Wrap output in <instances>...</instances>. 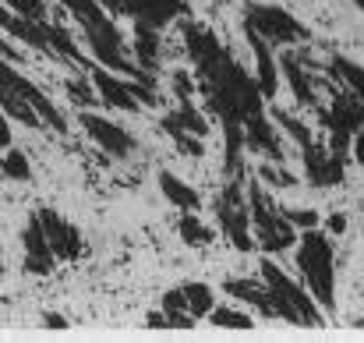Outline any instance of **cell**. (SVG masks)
Masks as SVG:
<instances>
[{
	"instance_id": "obj_12",
	"label": "cell",
	"mask_w": 364,
	"mask_h": 343,
	"mask_svg": "<svg viewBox=\"0 0 364 343\" xmlns=\"http://www.w3.org/2000/svg\"><path fill=\"white\" fill-rule=\"evenodd\" d=\"M78 124H82V131H85L103 152H110L114 159H127V156L134 152V138H131V131H124L121 124H114L110 117H100V114L82 110V114H78Z\"/></svg>"
},
{
	"instance_id": "obj_7",
	"label": "cell",
	"mask_w": 364,
	"mask_h": 343,
	"mask_svg": "<svg viewBox=\"0 0 364 343\" xmlns=\"http://www.w3.org/2000/svg\"><path fill=\"white\" fill-rule=\"evenodd\" d=\"M241 28L262 36L269 46H297V43H308L311 32L283 7L276 4H247L241 11Z\"/></svg>"
},
{
	"instance_id": "obj_25",
	"label": "cell",
	"mask_w": 364,
	"mask_h": 343,
	"mask_svg": "<svg viewBox=\"0 0 364 343\" xmlns=\"http://www.w3.org/2000/svg\"><path fill=\"white\" fill-rule=\"evenodd\" d=\"M163 131H170V138L177 142V149L184 152V156H202L205 152V145H202V138L198 134H191V131H184V127H177V124H159Z\"/></svg>"
},
{
	"instance_id": "obj_29",
	"label": "cell",
	"mask_w": 364,
	"mask_h": 343,
	"mask_svg": "<svg viewBox=\"0 0 364 343\" xmlns=\"http://www.w3.org/2000/svg\"><path fill=\"white\" fill-rule=\"evenodd\" d=\"M258 177H262V181H272L276 188H294V174H287V170H279V167H262Z\"/></svg>"
},
{
	"instance_id": "obj_35",
	"label": "cell",
	"mask_w": 364,
	"mask_h": 343,
	"mask_svg": "<svg viewBox=\"0 0 364 343\" xmlns=\"http://www.w3.org/2000/svg\"><path fill=\"white\" fill-rule=\"evenodd\" d=\"M329 230L333 233H343L347 230V216H329Z\"/></svg>"
},
{
	"instance_id": "obj_23",
	"label": "cell",
	"mask_w": 364,
	"mask_h": 343,
	"mask_svg": "<svg viewBox=\"0 0 364 343\" xmlns=\"http://www.w3.org/2000/svg\"><path fill=\"white\" fill-rule=\"evenodd\" d=\"M177 230H181V241L191 244V248H205V244H213V237H216V233L205 227L195 213H184L181 223H177Z\"/></svg>"
},
{
	"instance_id": "obj_30",
	"label": "cell",
	"mask_w": 364,
	"mask_h": 343,
	"mask_svg": "<svg viewBox=\"0 0 364 343\" xmlns=\"http://www.w3.org/2000/svg\"><path fill=\"white\" fill-rule=\"evenodd\" d=\"M68 93H71V100H75L78 107H92V103H100V96H96L92 89H85L82 82H68Z\"/></svg>"
},
{
	"instance_id": "obj_17",
	"label": "cell",
	"mask_w": 364,
	"mask_h": 343,
	"mask_svg": "<svg viewBox=\"0 0 364 343\" xmlns=\"http://www.w3.org/2000/svg\"><path fill=\"white\" fill-rule=\"evenodd\" d=\"M244 39H247L251 53H255V82H258L262 96L272 100V96L279 93V64H276V57H272V46H269L262 36L247 32V28H244Z\"/></svg>"
},
{
	"instance_id": "obj_9",
	"label": "cell",
	"mask_w": 364,
	"mask_h": 343,
	"mask_svg": "<svg viewBox=\"0 0 364 343\" xmlns=\"http://www.w3.org/2000/svg\"><path fill=\"white\" fill-rule=\"evenodd\" d=\"M216 220H220V230L227 233V241L237 251H251L255 248L251 213H247V199H244V191H241V177H230V184L220 191V199H216Z\"/></svg>"
},
{
	"instance_id": "obj_16",
	"label": "cell",
	"mask_w": 364,
	"mask_h": 343,
	"mask_svg": "<svg viewBox=\"0 0 364 343\" xmlns=\"http://www.w3.org/2000/svg\"><path fill=\"white\" fill-rule=\"evenodd\" d=\"M0 32H7L11 39L32 46V50H43L50 53V39H46V21H32L18 11H11L4 0H0Z\"/></svg>"
},
{
	"instance_id": "obj_3",
	"label": "cell",
	"mask_w": 364,
	"mask_h": 343,
	"mask_svg": "<svg viewBox=\"0 0 364 343\" xmlns=\"http://www.w3.org/2000/svg\"><path fill=\"white\" fill-rule=\"evenodd\" d=\"M0 110L11 120H21L25 127L46 124V127H53L60 134L68 131V120L53 107V100L43 89H36L25 75H18L14 64L4 60V57H0Z\"/></svg>"
},
{
	"instance_id": "obj_15",
	"label": "cell",
	"mask_w": 364,
	"mask_h": 343,
	"mask_svg": "<svg viewBox=\"0 0 364 343\" xmlns=\"http://www.w3.org/2000/svg\"><path fill=\"white\" fill-rule=\"evenodd\" d=\"M21 244H25V273H32V276H46V273H53L57 255H53V248H50V241H46L43 223H39L36 213L28 216V223H25V230H21Z\"/></svg>"
},
{
	"instance_id": "obj_28",
	"label": "cell",
	"mask_w": 364,
	"mask_h": 343,
	"mask_svg": "<svg viewBox=\"0 0 364 343\" xmlns=\"http://www.w3.org/2000/svg\"><path fill=\"white\" fill-rule=\"evenodd\" d=\"M294 227H318V213L315 209H279Z\"/></svg>"
},
{
	"instance_id": "obj_32",
	"label": "cell",
	"mask_w": 364,
	"mask_h": 343,
	"mask_svg": "<svg viewBox=\"0 0 364 343\" xmlns=\"http://www.w3.org/2000/svg\"><path fill=\"white\" fill-rule=\"evenodd\" d=\"M0 57H4V60H11V64H14V60H21V57H18V50L4 43V36H0Z\"/></svg>"
},
{
	"instance_id": "obj_27",
	"label": "cell",
	"mask_w": 364,
	"mask_h": 343,
	"mask_svg": "<svg viewBox=\"0 0 364 343\" xmlns=\"http://www.w3.org/2000/svg\"><path fill=\"white\" fill-rule=\"evenodd\" d=\"M11 11L32 18V21H46V0H4Z\"/></svg>"
},
{
	"instance_id": "obj_36",
	"label": "cell",
	"mask_w": 364,
	"mask_h": 343,
	"mask_svg": "<svg viewBox=\"0 0 364 343\" xmlns=\"http://www.w3.org/2000/svg\"><path fill=\"white\" fill-rule=\"evenodd\" d=\"M354 4H358V7H361V11H364V0H354Z\"/></svg>"
},
{
	"instance_id": "obj_26",
	"label": "cell",
	"mask_w": 364,
	"mask_h": 343,
	"mask_svg": "<svg viewBox=\"0 0 364 343\" xmlns=\"http://www.w3.org/2000/svg\"><path fill=\"white\" fill-rule=\"evenodd\" d=\"M0 170L11 177V181H28L32 170H28V156L21 149H7V156L0 159Z\"/></svg>"
},
{
	"instance_id": "obj_1",
	"label": "cell",
	"mask_w": 364,
	"mask_h": 343,
	"mask_svg": "<svg viewBox=\"0 0 364 343\" xmlns=\"http://www.w3.org/2000/svg\"><path fill=\"white\" fill-rule=\"evenodd\" d=\"M184 46L198 71V89L223 127V167L230 177H241L244 149L265 156L269 163H283V145L265 117V96L247 75L241 60L216 39V32L202 21H184Z\"/></svg>"
},
{
	"instance_id": "obj_22",
	"label": "cell",
	"mask_w": 364,
	"mask_h": 343,
	"mask_svg": "<svg viewBox=\"0 0 364 343\" xmlns=\"http://www.w3.org/2000/svg\"><path fill=\"white\" fill-rule=\"evenodd\" d=\"M159 191H163L177 209H184V213H198V206H202L198 191H195L191 184H184L181 177H173L170 170H163V174H159Z\"/></svg>"
},
{
	"instance_id": "obj_4",
	"label": "cell",
	"mask_w": 364,
	"mask_h": 343,
	"mask_svg": "<svg viewBox=\"0 0 364 343\" xmlns=\"http://www.w3.org/2000/svg\"><path fill=\"white\" fill-rule=\"evenodd\" d=\"M297 269L304 276V290L322 308H333L336 305V255L322 230L308 227L297 237Z\"/></svg>"
},
{
	"instance_id": "obj_5",
	"label": "cell",
	"mask_w": 364,
	"mask_h": 343,
	"mask_svg": "<svg viewBox=\"0 0 364 343\" xmlns=\"http://www.w3.org/2000/svg\"><path fill=\"white\" fill-rule=\"evenodd\" d=\"M262 283L272 305V319H287L294 326H322L318 301L304 290V283H294L276 262H262Z\"/></svg>"
},
{
	"instance_id": "obj_33",
	"label": "cell",
	"mask_w": 364,
	"mask_h": 343,
	"mask_svg": "<svg viewBox=\"0 0 364 343\" xmlns=\"http://www.w3.org/2000/svg\"><path fill=\"white\" fill-rule=\"evenodd\" d=\"M43 326H46V329H64V326H68V319H60V315H46V319H43Z\"/></svg>"
},
{
	"instance_id": "obj_2",
	"label": "cell",
	"mask_w": 364,
	"mask_h": 343,
	"mask_svg": "<svg viewBox=\"0 0 364 343\" xmlns=\"http://www.w3.org/2000/svg\"><path fill=\"white\" fill-rule=\"evenodd\" d=\"M60 7L82 25L85 32V43L96 57V64L110 68L114 75H127V78H145L138 71V64L131 60L127 46H124V36L121 28L114 25V18L103 11L100 0H60Z\"/></svg>"
},
{
	"instance_id": "obj_6",
	"label": "cell",
	"mask_w": 364,
	"mask_h": 343,
	"mask_svg": "<svg viewBox=\"0 0 364 343\" xmlns=\"http://www.w3.org/2000/svg\"><path fill=\"white\" fill-rule=\"evenodd\" d=\"M247 213H251V233L258 241L262 251L276 255L297 244V227L279 213V206L272 202V195L262 188V181H247Z\"/></svg>"
},
{
	"instance_id": "obj_31",
	"label": "cell",
	"mask_w": 364,
	"mask_h": 343,
	"mask_svg": "<svg viewBox=\"0 0 364 343\" xmlns=\"http://www.w3.org/2000/svg\"><path fill=\"white\" fill-rule=\"evenodd\" d=\"M350 145H354V159H358V163H364V131H358V134H354V142H350Z\"/></svg>"
},
{
	"instance_id": "obj_20",
	"label": "cell",
	"mask_w": 364,
	"mask_h": 343,
	"mask_svg": "<svg viewBox=\"0 0 364 343\" xmlns=\"http://www.w3.org/2000/svg\"><path fill=\"white\" fill-rule=\"evenodd\" d=\"M223 290L230 297H237L247 308H258L265 319H272V305H269V294H265V283H255V280H227Z\"/></svg>"
},
{
	"instance_id": "obj_19",
	"label": "cell",
	"mask_w": 364,
	"mask_h": 343,
	"mask_svg": "<svg viewBox=\"0 0 364 343\" xmlns=\"http://www.w3.org/2000/svg\"><path fill=\"white\" fill-rule=\"evenodd\" d=\"M134 64L141 68V75H156L159 71V28L134 21Z\"/></svg>"
},
{
	"instance_id": "obj_13",
	"label": "cell",
	"mask_w": 364,
	"mask_h": 343,
	"mask_svg": "<svg viewBox=\"0 0 364 343\" xmlns=\"http://www.w3.org/2000/svg\"><path fill=\"white\" fill-rule=\"evenodd\" d=\"M117 7L131 21H141V25H152V28H166L170 21L188 14L184 0H117Z\"/></svg>"
},
{
	"instance_id": "obj_24",
	"label": "cell",
	"mask_w": 364,
	"mask_h": 343,
	"mask_svg": "<svg viewBox=\"0 0 364 343\" xmlns=\"http://www.w3.org/2000/svg\"><path fill=\"white\" fill-rule=\"evenodd\" d=\"M205 319H209L213 326H220V329H251V326H255V319L237 312V308H213Z\"/></svg>"
},
{
	"instance_id": "obj_10",
	"label": "cell",
	"mask_w": 364,
	"mask_h": 343,
	"mask_svg": "<svg viewBox=\"0 0 364 343\" xmlns=\"http://www.w3.org/2000/svg\"><path fill=\"white\" fill-rule=\"evenodd\" d=\"M297 149H301V159H304V174L315 188H333V184L343 181V156L329 152V145H322L308 134V138L297 142Z\"/></svg>"
},
{
	"instance_id": "obj_14",
	"label": "cell",
	"mask_w": 364,
	"mask_h": 343,
	"mask_svg": "<svg viewBox=\"0 0 364 343\" xmlns=\"http://www.w3.org/2000/svg\"><path fill=\"white\" fill-rule=\"evenodd\" d=\"M89 71H92V85H96V96H100L103 107L124 110V114L141 110V103H138V96L131 93V82H127V78H117V75H114L110 68H103V64H96V68H89Z\"/></svg>"
},
{
	"instance_id": "obj_8",
	"label": "cell",
	"mask_w": 364,
	"mask_h": 343,
	"mask_svg": "<svg viewBox=\"0 0 364 343\" xmlns=\"http://www.w3.org/2000/svg\"><path fill=\"white\" fill-rule=\"evenodd\" d=\"M318 117H322V124L329 127V142H326L329 152L347 156L354 134L364 131V100H358L350 89H336L329 110H318Z\"/></svg>"
},
{
	"instance_id": "obj_34",
	"label": "cell",
	"mask_w": 364,
	"mask_h": 343,
	"mask_svg": "<svg viewBox=\"0 0 364 343\" xmlns=\"http://www.w3.org/2000/svg\"><path fill=\"white\" fill-rule=\"evenodd\" d=\"M145 326H149V329H166V315H149Z\"/></svg>"
},
{
	"instance_id": "obj_18",
	"label": "cell",
	"mask_w": 364,
	"mask_h": 343,
	"mask_svg": "<svg viewBox=\"0 0 364 343\" xmlns=\"http://www.w3.org/2000/svg\"><path fill=\"white\" fill-rule=\"evenodd\" d=\"M279 71H283V78H287V85H290V93H294L297 107H304V110H315V114H318L322 107H318L315 82H311V75L304 71V64L297 60V53L283 50V57H279Z\"/></svg>"
},
{
	"instance_id": "obj_21",
	"label": "cell",
	"mask_w": 364,
	"mask_h": 343,
	"mask_svg": "<svg viewBox=\"0 0 364 343\" xmlns=\"http://www.w3.org/2000/svg\"><path fill=\"white\" fill-rule=\"evenodd\" d=\"M326 71L343 85V89H350L358 100H364V68L361 64H354L350 57H340V53H333L329 60H326Z\"/></svg>"
},
{
	"instance_id": "obj_11",
	"label": "cell",
	"mask_w": 364,
	"mask_h": 343,
	"mask_svg": "<svg viewBox=\"0 0 364 343\" xmlns=\"http://www.w3.org/2000/svg\"><path fill=\"white\" fill-rule=\"evenodd\" d=\"M36 216H39V223H43V233H46V241H50L57 262H75V258L85 255V237L78 233V227H75L71 220H64L57 209H39Z\"/></svg>"
}]
</instances>
